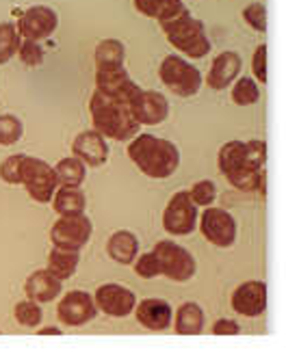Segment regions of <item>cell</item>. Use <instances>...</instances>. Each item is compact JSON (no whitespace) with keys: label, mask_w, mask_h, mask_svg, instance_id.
Instances as JSON below:
<instances>
[{"label":"cell","mask_w":299,"mask_h":359,"mask_svg":"<svg viewBox=\"0 0 299 359\" xmlns=\"http://www.w3.org/2000/svg\"><path fill=\"white\" fill-rule=\"evenodd\" d=\"M152 251L159 260L163 277H167L171 281H178V284L193 279V275L197 271V262L189 249H185L182 245L173 243V241H161L154 245Z\"/></svg>","instance_id":"5"},{"label":"cell","mask_w":299,"mask_h":359,"mask_svg":"<svg viewBox=\"0 0 299 359\" xmlns=\"http://www.w3.org/2000/svg\"><path fill=\"white\" fill-rule=\"evenodd\" d=\"M133 269L135 273L141 277V279H154V277H161V266H159V260L154 251H145L141 255L133 260Z\"/></svg>","instance_id":"34"},{"label":"cell","mask_w":299,"mask_h":359,"mask_svg":"<svg viewBox=\"0 0 299 359\" xmlns=\"http://www.w3.org/2000/svg\"><path fill=\"white\" fill-rule=\"evenodd\" d=\"M24 292H27V299L31 301L50 303L59 294H63V281L55 277L48 269H39V271H33L27 277V281H24Z\"/></svg>","instance_id":"19"},{"label":"cell","mask_w":299,"mask_h":359,"mask_svg":"<svg viewBox=\"0 0 299 359\" xmlns=\"http://www.w3.org/2000/svg\"><path fill=\"white\" fill-rule=\"evenodd\" d=\"M191 199L197 208H206V206H213V201L217 199V184L213 180H199L195 182L189 191Z\"/></svg>","instance_id":"33"},{"label":"cell","mask_w":299,"mask_h":359,"mask_svg":"<svg viewBox=\"0 0 299 359\" xmlns=\"http://www.w3.org/2000/svg\"><path fill=\"white\" fill-rule=\"evenodd\" d=\"M13 316L15 320L22 325V327H39L41 318H44V312H41V303L37 301H31V299H24L20 303H15L13 307Z\"/></svg>","instance_id":"31"},{"label":"cell","mask_w":299,"mask_h":359,"mask_svg":"<svg viewBox=\"0 0 299 359\" xmlns=\"http://www.w3.org/2000/svg\"><path fill=\"white\" fill-rule=\"evenodd\" d=\"M18 57L24 65L39 67L44 63V48L35 39H22V43L18 48Z\"/></svg>","instance_id":"36"},{"label":"cell","mask_w":299,"mask_h":359,"mask_svg":"<svg viewBox=\"0 0 299 359\" xmlns=\"http://www.w3.org/2000/svg\"><path fill=\"white\" fill-rule=\"evenodd\" d=\"M137 320L150 331H165L171 327L173 310L165 299H143L135 305Z\"/></svg>","instance_id":"18"},{"label":"cell","mask_w":299,"mask_h":359,"mask_svg":"<svg viewBox=\"0 0 299 359\" xmlns=\"http://www.w3.org/2000/svg\"><path fill=\"white\" fill-rule=\"evenodd\" d=\"M197 206L189 191L173 193L163 212V229L169 236H189L197 229Z\"/></svg>","instance_id":"7"},{"label":"cell","mask_w":299,"mask_h":359,"mask_svg":"<svg viewBox=\"0 0 299 359\" xmlns=\"http://www.w3.org/2000/svg\"><path fill=\"white\" fill-rule=\"evenodd\" d=\"M128 104L139 126H161L169 117V102L161 91H147L139 87L128 100Z\"/></svg>","instance_id":"11"},{"label":"cell","mask_w":299,"mask_h":359,"mask_svg":"<svg viewBox=\"0 0 299 359\" xmlns=\"http://www.w3.org/2000/svg\"><path fill=\"white\" fill-rule=\"evenodd\" d=\"M93 61H95V69L119 67L126 61V48L117 39H102L95 46Z\"/></svg>","instance_id":"25"},{"label":"cell","mask_w":299,"mask_h":359,"mask_svg":"<svg viewBox=\"0 0 299 359\" xmlns=\"http://www.w3.org/2000/svg\"><path fill=\"white\" fill-rule=\"evenodd\" d=\"M74 156H79L87 167H102L109 161V143L107 137L98 130H85L72 143Z\"/></svg>","instance_id":"16"},{"label":"cell","mask_w":299,"mask_h":359,"mask_svg":"<svg viewBox=\"0 0 299 359\" xmlns=\"http://www.w3.org/2000/svg\"><path fill=\"white\" fill-rule=\"evenodd\" d=\"M128 158L143 175L152 180H167L180 167V149L163 137L137 133L128 141Z\"/></svg>","instance_id":"1"},{"label":"cell","mask_w":299,"mask_h":359,"mask_svg":"<svg viewBox=\"0 0 299 359\" xmlns=\"http://www.w3.org/2000/svg\"><path fill=\"white\" fill-rule=\"evenodd\" d=\"M91 234H93L91 219L85 212H79V215L59 217L53 229H50V241L57 247L81 251L89 243Z\"/></svg>","instance_id":"8"},{"label":"cell","mask_w":299,"mask_h":359,"mask_svg":"<svg viewBox=\"0 0 299 359\" xmlns=\"http://www.w3.org/2000/svg\"><path fill=\"white\" fill-rule=\"evenodd\" d=\"M98 314V307L93 303V294L85 290H69L67 294L61 297L57 316L63 325L67 327H83L91 323Z\"/></svg>","instance_id":"12"},{"label":"cell","mask_w":299,"mask_h":359,"mask_svg":"<svg viewBox=\"0 0 299 359\" xmlns=\"http://www.w3.org/2000/svg\"><path fill=\"white\" fill-rule=\"evenodd\" d=\"M139 85L131 79L126 67H107V69H95V91L105 93L109 97L119 100H131L137 93Z\"/></svg>","instance_id":"15"},{"label":"cell","mask_w":299,"mask_h":359,"mask_svg":"<svg viewBox=\"0 0 299 359\" xmlns=\"http://www.w3.org/2000/svg\"><path fill=\"white\" fill-rule=\"evenodd\" d=\"M241 67H243L241 55L234 53V50H226V53H221L213 59L211 69L206 74V85L213 91H221V89L230 87L239 79Z\"/></svg>","instance_id":"17"},{"label":"cell","mask_w":299,"mask_h":359,"mask_svg":"<svg viewBox=\"0 0 299 359\" xmlns=\"http://www.w3.org/2000/svg\"><path fill=\"white\" fill-rule=\"evenodd\" d=\"M239 165H247L245 163V141H228L219 149L217 167L221 173H228L230 169H234Z\"/></svg>","instance_id":"30"},{"label":"cell","mask_w":299,"mask_h":359,"mask_svg":"<svg viewBox=\"0 0 299 359\" xmlns=\"http://www.w3.org/2000/svg\"><path fill=\"white\" fill-rule=\"evenodd\" d=\"M135 9L145 18H154L159 24L180 15L187 5L182 0H135Z\"/></svg>","instance_id":"24"},{"label":"cell","mask_w":299,"mask_h":359,"mask_svg":"<svg viewBox=\"0 0 299 359\" xmlns=\"http://www.w3.org/2000/svg\"><path fill=\"white\" fill-rule=\"evenodd\" d=\"M197 227H199V232H202V236L215 247L228 249L237 241V221L223 208L206 206L202 217H197Z\"/></svg>","instance_id":"9"},{"label":"cell","mask_w":299,"mask_h":359,"mask_svg":"<svg viewBox=\"0 0 299 359\" xmlns=\"http://www.w3.org/2000/svg\"><path fill=\"white\" fill-rule=\"evenodd\" d=\"M161 29L165 31L167 41L189 59H202L211 53V39L206 35L204 22L193 18L189 9L167 22H161Z\"/></svg>","instance_id":"3"},{"label":"cell","mask_w":299,"mask_h":359,"mask_svg":"<svg viewBox=\"0 0 299 359\" xmlns=\"http://www.w3.org/2000/svg\"><path fill=\"white\" fill-rule=\"evenodd\" d=\"M230 87H232V100L239 107H252L260 100V87L254 79H249V76H241Z\"/></svg>","instance_id":"29"},{"label":"cell","mask_w":299,"mask_h":359,"mask_svg":"<svg viewBox=\"0 0 299 359\" xmlns=\"http://www.w3.org/2000/svg\"><path fill=\"white\" fill-rule=\"evenodd\" d=\"M213 333L215 336H239L241 333V327L237 320L232 318H219L215 325H213Z\"/></svg>","instance_id":"39"},{"label":"cell","mask_w":299,"mask_h":359,"mask_svg":"<svg viewBox=\"0 0 299 359\" xmlns=\"http://www.w3.org/2000/svg\"><path fill=\"white\" fill-rule=\"evenodd\" d=\"M243 18L245 22L252 27L254 31L258 33H265L267 31V7L263 3H252L243 9Z\"/></svg>","instance_id":"37"},{"label":"cell","mask_w":299,"mask_h":359,"mask_svg":"<svg viewBox=\"0 0 299 359\" xmlns=\"http://www.w3.org/2000/svg\"><path fill=\"white\" fill-rule=\"evenodd\" d=\"M89 113L93 121V130L115 141H131L139 133V121L133 117L128 100L109 97L100 91H93L89 100Z\"/></svg>","instance_id":"2"},{"label":"cell","mask_w":299,"mask_h":359,"mask_svg":"<svg viewBox=\"0 0 299 359\" xmlns=\"http://www.w3.org/2000/svg\"><path fill=\"white\" fill-rule=\"evenodd\" d=\"M24 135V126L22 119L15 115H0V145H15Z\"/></svg>","instance_id":"32"},{"label":"cell","mask_w":299,"mask_h":359,"mask_svg":"<svg viewBox=\"0 0 299 359\" xmlns=\"http://www.w3.org/2000/svg\"><path fill=\"white\" fill-rule=\"evenodd\" d=\"M20 43H22V35L15 24L11 22L0 24V65L9 63L18 55Z\"/></svg>","instance_id":"28"},{"label":"cell","mask_w":299,"mask_h":359,"mask_svg":"<svg viewBox=\"0 0 299 359\" xmlns=\"http://www.w3.org/2000/svg\"><path fill=\"white\" fill-rule=\"evenodd\" d=\"M37 336H63V329H59V327H44V329H37Z\"/></svg>","instance_id":"40"},{"label":"cell","mask_w":299,"mask_h":359,"mask_svg":"<svg viewBox=\"0 0 299 359\" xmlns=\"http://www.w3.org/2000/svg\"><path fill=\"white\" fill-rule=\"evenodd\" d=\"M107 253L113 262L128 266L139 255V238L128 229H119V232L111 234L107 243Z\"/></svg>","instance_id":"20"},{"label":"cell","mask_w":299,"mask_h":359,"mask_svg":"<svg viewBox=\"0 0 299 359\" xmlns=\"http://www.w3.org/2000/svg\"><path fill=\"white\" fill-rule=\"evenodd\" d=\"M22 187L27 189L29 197L37 203H48L59 189L55 167L35 156H24L22 161Z\"/></svg>","instance_id":"6"},{"label":"cell","mask_w":299,"mask_h":359,"mask_svg":"<svg viewBox=\"0 0 299 359\" xmlns=\"http://www.w3.org/2000/svg\"><path fill=\"white\" fill-rule=\"evenodd\" d=\"M252 74L254 79L265 85L267 83V43H260L256 50H254V57H252Z\"/></svg>","instance_id":"38"},{"label":"cell","mask_w":299,"mask_h":359,"mask_svg":"<svg viewBox=\"0 0 299 359\" xmlns=\"http://www.w3.org/2000/svg\"><path fill=\"white\" fill-rule=\"evenodd\" d=\"M230 305L239 316L258 318L267 310V284L263 279L243 281V284L232 292Z\"/></svg>","instance_id":"14"},{"label":"cell","mask_w":299,"mask_h":359,"mask_svg":"<svg viewBox=\"0 0 299 359\" xmlns=\"http://www.w3.org/2000/svg\"><path fill=\"white\" fill-rule=\"evenodd\" d=\"M93 303L98 312L111 318H126L137 305V294L121 284H102L93 292Z\"/></svg>","instance_id":"10"},{"label":"cell","mask_w":299,"mask_h":359,"mask_svg":"<svg viewBox=\"0 0 299 359\" xmlns=\"http://www.w3.org/2000/svg\"><path fill=\"white\" fill-rule=\"evenodd\" d=\"M265 169H256L252 165H239L234 169H230L226 173L228 182L237 189V191H245V193H254L260 187V177H263Z\"/></svg>","instance_id":"27"},{"label":"cell","mask_w":299,"mask_h":359,"mask_svg":"<svg viewBox=\"0 0 299 359\" xmlns=\"http://www.w3.org/2000/svg\"><path fill=\"white\" fill-rule=\"evenodd\" d=\"M55 175L59 187H81L87 177V165L79 156H69L55 165Z\"/></svg>","instance_id":"26"},{"label":"cell","mask_w":299,"mask_h":359,"mask_svg":"<svg viewBox=\"0 0 299 359\" xmlns=\"http://www.w3.org/2000/svg\"><path fill=\"white\" fill-rule=\"evenodd\" d=\"M173 329L178 336H199L204 329V312L197 303L189 301L182 303L176 312H173Z\"/></svg>","instance_id":"21"},{"label":"cell","mask_w":299,"mask_h":359,"mask_svg":"<svg viewBox=\"0 0 299 359\" xmlns=\"http://www.w3.org/2000/svg\"><path fill=\"white\" fill-rule=\"evenodd\" d=\"M79 262H81V251L53 245V251L48 253V266L46 269L55 277H59L61 281H65L77 273Z\"/></svg>","instance_id":"22"},{"label":"cell","mask_w":299,"mask_h":359,"mask_svg":"<svg viewBox=\"0 0 299 359\" xmlns=\"http://www.w3.org/2000/svg\"><path fill=\"white\" fill-rule=\"evenodd\" d=\"M161 83L180 97H193L204 85V76L180 55H169L159 67Z\"/></svg>","instance_id":"4"},{"label":"cell","mask_w":299,"mask_h":359,"mask_svg":"<svg viewBox=\"0 0 299 359\" xmlns=\"http://www.w3.org/2000/svg\"><path fill=\"white\" fill-rule=\"evenodd\" d=\"M27 154H13V156L5 158L3 165H0V177H3V182L11 184V187H18L22 184V161Z\"/></svg>","instance_id":"35"},{"label":"cell","mask_w":299,"mask_h":359,"mask_svg":"<svg viewBox=\"0 0 299 359\" xmlns=\"http://www.w3.org/2000/svg\"><path fill=\"white\" fill-rule=\"evenodd\" d=\"M15 27H18L22 39L41 41V39H48L57 31L59 15L46 5H37V7H31L24 13H20V20H18Z\"/></svg>","instance_id":"13"},{"label":"cell","mask_w":299,"mask_h":359,"mask_svg":"<svg viewBox=\"0 0 299 359\" xmlns=\"http://www.w3.org/2000/svg\"><path fill=\"white\" fill-rule=\"evenodd\" d=\"M50 201H53V208L59 217L79 215L87 208V197L81 191V187H59Z\"/></svg>","instance_id":"23"}]
</instances>
